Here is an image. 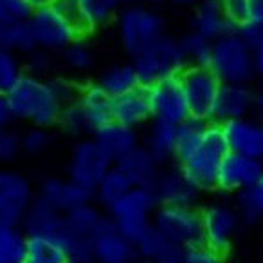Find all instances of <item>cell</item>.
Instances as JSON below:
<instances>
[{"mask_svg":"<svg viewBox=\"0 0 263 263\" xmlns=\"http://www.w3.org/2000/svg\"><path fill=\"white\" fill-rule=\"evenodd\" d=\"M78 87L66 77L40 78L26 73L8 91L15 120L36 127L51 129L58 125L64 105L73 100Z\"/></svg>","mask_w":263,"mask_h":263,"instance_id":"6da1fadb","label":"cell"},{"mask_svg":"<svg viewBox=\"0 0 263 263\" xmlns=\"http://www.w3.org/2000/svg\"><path fill=\"white\" fill-rule=\"evenodd\" d=\"M227 153L229 145L221 124L209 122L196 140L176 149L174 162L189 174L201 193H209L216 189L218 173Z\"/></svg>","mask_w":263,"mask_h":263,"instance_id":"7a4b0ae2","label":"cell"},{"mask_svg":"<svg viewBox=\"0 0 263 263\" xmlns=\"http://www.w3.org/2000/svg\"><path fill=\"white\" fill-rule=\"evenodd\" d=\"M116 40L129 57H136L165 35V20L155 6L131 2L115 18Z\"/></svg>","mask_w":263,"mask_h":263,"instance_id":"3957f363","label":"cell"},{"mask_svg":"<svg viewBox=\"0 0 263 263\" xmlns=\"http://www.w3.org/2000/svg\"><path fill=\"white\" fill-rule=\"evenodd\" d=\"M209 67L221 84H251L258 77L254 47L236 31V27L213 42Z\"/></svg>","mask_w":263,"mask_h":263,"instance_id":"277c9868","label":"cell"},{"mask_svg":"<svg viewBox=\"0 0 263 263\" xmlns=\"http://www.w3.org/2000/svg\"><path fill=\"white\" fill-rule=\"evenodd\" d=\"M158 205L160 201L153 187L133 185L109 207L107 214L115 221L116 229L136 243L153 227V216Z\"/></svg>","mask_w":263,"mask_h":263,"instance_id":"5b68a950","label":"cell"},{"mask_svg":"<svg viewBox=\"0 0 263 263\" xmlns=\"http://www.w3.org/2000/svg\"><path fill=\"white\" fill-rule=\"evenodd\" d=\"M131 62L138 74L140 85L145 87L163 78L180 77L187 67L180 39H174L167 33L145 51L133 57Z\"/></svg>","mask_w":263,"mask_h":263,"instance_id":"8992f818","label":"cell"},{"mask_svg":"<svg viewBox=\"0 0 263 263\" xmlns=\"http://www.w3.org/2000/svg\"><path fill=\"white\" fill-rule=\"evenodd\" d=\"M29 24L39 47L57 54L85 35L78 20L64 11L58 4L35 8L29 16Z\"/></svg>","mask_w":263,"mask_h":263,"instance_id":"52a82bcc","label":"cell"},{"mask_svg":"<svg viewBox=\"0 0 263 263\" xmlns=\"http://www.w3.org/2000/svg\"><path fill=\"white\" fill-rule=\"evenodd\" d=\"M112 165L115 160L98 145L97 140L93 136H84L77 138L71 147L66 173L73 182L93 193L98 182Z\"/></svg>","mask_w":263,"mask_h":263,"instance_id":"ba28073f","label":"cell"},{"mask_svg":"<svg viewBox=\"0 0 263 263\" xmlns=\"http://www.w3.org/2000/svg\"><path fill=\"white\" fill-rule=\"evenodd\" d=\"M153 227L183 249L203 243L201 211L194 205H163L160 203L153 216Z\"/></svg>","mask_w":263,"mask_h":263,"instance_id":"9c48e42d","label":"cell"},{"mask_svg":"<svg viewBox=\"0 0 263 263\" xmlns=\"http://www.w3.org/2000/svg\"><path fill=\"white\" fill-rule=\"evenodd\" d=\"M200 211L201 223H203V243L221 254H227L243 225L236 203L213 200L205 203Z\"/></svg>","mask_w":263,"mask_h":263,"instance_id":"30bf717a","label":"cell"},{"mask_svg":"<svg viewBox=\"0 0 263 263\" xmlns=\"http://www.w3.org/2000/svg\"><path fill=\"white\" fill-rule=\"evenodd\" d=\"M191 116L213 122L221 80L209 66H187L180 74Z\"/></svg>","mask_w":263,"mask_h":263,"instance_id":"8fae6325","label":"cell"},{"mask_svg":"<svg viewBox=\"0 0 263 263\" xmlns=\"http://www.w3.org/2000/svg\"><path fill=\"white\" fill-rule=\"evenodd\" d=\"M36 193L31 180L11 167H0V223L20 225Z\"/></svg>","mask_w":263,"mask_h":263,"instance_id":"7c38bea8","label":"cell"},{"mask_svg":"<svg viewBox=\"0 0 263 263\" xmlns=\"http://www.w3.org/2000/svg\"><path fill=\"white\" fill-rule=\"evenodd\" d=\"M156 198L163 205H194L200 201L201 191L191 176L178 165L167 163L160 169L155 183H153Z\"/></svg>","mask_w":263,"mask_h":263,"instance_id":"4fadbf2b","label":"cell"},{"mask_svg":"<svg viewBox=\"0 0 263 263\" xmlns=\"http://www.w3.org/2000/svg\"><path fill=\"white\" fill-rule=\"evenodd\" d=\"M147 91L153 118L171 122V124H180L187 116H191L180 77H171L155 82L153 85H149Z\"/></svg>","mask_w":263,"mask_h":263,"instance_id":"5bb4252c","label":"cell"},{"mask_svg":"<svg viewBox=\"0 0 263 263\" xmlns=\"http://www.w3.org/2000/svg\"><path fill=\"white\" fill-rule=\"evenodd\" d=\"M263 174V162L251 156L238 155L229 151L223 158L218 173L216 191L223 194H240L241 191L249 189Z\"/></svg>","mask_w":263,"mask_h":263,"instance_id":"9a60e30c","label":"cell"},{"mask_svg":"<svg viewBox=\"0 0 263 263\" xmlns=\"http://www.w3.org/2000/svg\"><path fill=\"white\" fill-rule=\"evenodd\" d=\"M93 252L98 263H133L138 258L136 243L116 229L109 214L93 238Z\"/></svg>","mask_w":263,"mask_h":263,"instance_id":"2e32d148","label":"cell"},{"mask_svg":"<svg viewBox=\"0 0 263 263\" xmlns=\"http://www.w3.org/2000/svg\"><path fill=\"white\" fill-rule=\"evenodd\" d=\"M229 151L263 162V124L254 115L221 124Z\"/></svg>","mask_w":263,"mask_h":263,"instance_id":"e0dca14e","label":"cell"},{"mask_svg":"<svg viewBox=\"0 0 263 263\" xmlns=\"http://www.w3.org/2000/svg\"><path fill=\"white\" fill-rule=\"evenodd\" d=\"M258 97L259 93L251 84H221L213 122L225 124L229 120L254 115Z\"/></svg>","mask_w":263,"mask_h":263,"instance_id":"ac0fdd59","label":"cell"},{"mask_svg":"<svg viewBox=\"0 0 263 263\" xmlns=\"http://www.w3.org/2000/svg\"><path fill=\"white\" fill-rule=\"evenodd\" d=\"M112 120L142 129L153 120V109L149 102V91L145 85H136L133 89L112 97Z\"/></svg>","mask_w":263,"mask_h":263,"instance_id":"d6986e66","label":"cell"},{"mask_svg":"<svg viewBox=\"0 0 263 263\" xmlns=\"http://www.w3.org/2000/svg\"><path fill=\"white\" fill-rule=\"evenodd\" d=\"M36 194L42 196L46 201H49L54 209H58L64 214L93 200V193L78 185L69 176H66V178H62V176L44 178L40 182Z\"/></svg>","mask_w":263,"mask_h":263,"instance_id":"ffe728a7","label":"cell"},{"mask_svg":"<svg viewBox=\"0 0 263 263\" xmlns=\"http://www.w3.org/2000/svg\"><path fill=\"white\" fill-rule=\"evenodd\" d=\"M234 27L236 26L229 18L221 0H198L193 6L191 29L209 39L211 42L227 35Z\"/></svg>","mask_w":263,"mask_h":263,"instance_id":"44dd1931","label":"cell"},{"mask_svg":"<svg viewBox=\"0 0 263 263\" xmlns=\"http://www.w3.org/2000/svg\"><path fill=\"white\" fill-rule=\"evenodd\" d=\"M64 220H66V214L54 209L49 201L36 194L20 225L27 232V236L58 238V234L64 231Z\"/></svg>","mask_w":263,"mask_h":263,"instance_id":"7402d4cb","label":"cell"},{"mask_svg":"<svg viewBox=\"0 0 263 263\" xmlns=\"http://www.w3.org/2000/svg\"><path fill=\"white\" fill-rule=\"evenodd\" d=\"M77 100L93 129V135L102 125L112 120V97L98 82H89L78 87Z\"/></svg>","mask_w":263,"mask_h":263,"instance_id":"603a6c76","label":"cell"},{"mask_svg":"<svg viewBox=\"0 0 263 263\" xmlns=\"http://www.w3.org/2000/svg\"><path fill=\"white\" fill-rule=\"evenodd\" d=\"M93 138L98 142L102 149L111 156L112 160H120L124 155L133 151L142 143V138L138 135V129H133L129 125H124L120 122L111 120L105 125H102L98 131H95Z\"/></svg>","mask_w":263,"mask_h":263,"instance_id":"cb8c5ba5","label":"cell"},{"mask_svg":"<svg viewBox=\"0 0 263 263\" xmlns=\"http://www.w3.org/2000/svg\"><path fill=\"white\" fill-rule=\"evenodd\" d=\"M131 2L135 0H78V22L84 33L100 31Z\"/></svg>","mask_w":263,"mask_h":263,"instance_id":"d4e9b609","label":"cell"},{"mask_svg":"<svg viewBox=\"0 0 263 263\" xmlns=\"http://www.w3.org/2000/svg\"><path fill=\"white\" fill-rule=\"evenodd\" d=\"M176 124L171 122L156 120L153 118L147 125L142 136V145L147 147V151L158 160L162 165L174 162L176 156Z\"/></svg>","mask_w":263,"mask_h":263,"instance_id":"484cf974","label":"cell"},{"mask_svg":"<svg viewBox=\"0 0 263 263\" xmlns=\"http://www.w3.org/2000/svg\"><path fill=\"white\" fill-rule=\"evenodd\" d=\"M115 163L127 174V178L131 180L133 185H149V187L155 183L160 169L163 167L147 151V147H143L142 143H140L138 147L133 149V151H129L127 155L122 156L120 160H116Z\"/></svg>","mask_w":263,"mask_h":263,"instance_id":"4316f807","label":"cell"},{"mask_svg":"<svg viewBox=\"0 0 263 263\" xmlns=\"http://www.w3.org/2000/svg\"><path fill=\"white\" fill-rule=\"evenodd\" d=\"M138 256L151 259L153 263H182L185 249L163 236L158 229L151 227L138 241Z\"/></svg>","mask_w":263,"mask_h":263,"instance_id":"83f0119b","label":"cell"},{"mask_svg":"<svg viewBox=\"0 0 263 263\" xmlns=\"http://www.w3.org/2000/svg\"><path fill=\"white\" fill-rule=\"evenodd\" d=\"M105 218H107V211L102 213L100 205H95V203L87 201V203H84V205L77 207V209L69 211L66 214L64 229L93 240L95 234L98 232V229L105 221Z\"/></svg>","mask_w":263,"mask_h":263,"instance_id":"f1b7e54d","label":"cell"},{"mask_svg":"<svg viewBox=\"0 0 263 263\" xmlns=\"http://www.w3.org/2000/svg\"><path fill=\"white\" fill-rule=\"evenodd\" d=\"M131 187H133V183H131V180L127 178V174L115 163V165L104 174V178L98 182L97 189L93 191V200L97 201L102 209L107 211L109 207H111L118 198L124 196Z\"/></svg>","mask_w":263,"mask_h":263,"instance_id":"f546056e","label":"cell"},{"mask_svg":"<svg viewBox=\"0 0 263 263\" xmlns=\"http://www.w3.org/2000/svg\"><path fill=\"white\" fill-rule=\"evenodd\" d=\"M97 82L111 95V97L122 95V93H125V91L136 87V85H140L138 74H136V69H135V66H133V62L111 64V66H107L105 69H102Z\"/></svg>","mask_w":263,"mask_h":263,"instance_id":"4dcf8cb0","label":"cell"},{"mask_svg":"<svg viewBox=\"0 0 263 263\" xmlns=\"http://www.w3.org/2000/svg\"><path fill=\"white\" fill-rule=\"evenodd\" d=\"M58 62L67 73L71 74H85L89 73L95 67L97 62V53H95L93 46L87 44L84 40V36H80L78 40H74L73 44L66 47L64 51L58 53Z\"/></svg>","mask_w":263,"mask_h":263,"instance_id":"1f68e13d","label":"cell"},{"mask_svg":"<svg viewBox=\"0 0 263 263\" xmlns=\"http://www.w3.org/2000/svg\"><path fill=\"white\" fill-rule=\"evenodd\" d=\"M27 240L22 225L0 223V263H26Z\"/></svg>","mask_w":263,"mask_h":263,"instance_id":"d6a6232c","label":"cell"},{"mask_svg":"<svg viewBox=\"0 0 263 263\" xmlns=\"http://www.w3.org/2000/svg\"><path fill=\"white\" fill-rule=\"evenodd\" d=\"M0 46L8 47L9 51L20 54V57H26L31 51H35L39 47V44H36L35 33H33L29 20L0 27Z\"/></svg>","mask_w":263,"mask_h":263,"instance_id":"836d02e7","label":"cell"},{"mask_svg":"<svg viewBox=\"0 0 263 263\" xmlns=\"http://www.w3.org/2000/svg\"><path fill=\"white\" fill-rule=\"evenodd\" d=\"M26 263H69V259L58 238L29 236Z\"/></svg>","mask_w":263,"mask_h":263,"instance_id":"e575fe53","label":"cell"},{"mask_svg":"<svg viewBox=\"0 0 263 263\" xmlns=\"http://www.w3.org/2000/svg\"><path fill=\"white\" fill-rule=\"evenodd\" d=\"M236 207L245 225L263 223V174L249 189L236 194Z\"/></svg>","mask_w":263,"mask_h":263,"instance_id":"d590c367","label":"cell"},{"mask_svg":"<svg viewBox=\"0 0 263 263\" xmlns=\"http://www.w3.org/2000/svg\"><path fill=\"white\" fill-rule=\"evenodd\" d=\"M58 125L66 135L73 136V138H84V136H93V129H91L89 122L85 118L84 111H82L80 104H78L77 97L69 100L62 109Z\"/></svg>","mask_w":263,"mask_h":263,"instance_id":"8d00e7d4","label":"cell"},{"mask_svg":"<svg viewBox=\"0 0 263 263\" xmlns=\"http://www.w3.org/2000/svg\"><path fill=\"white\" fill-rule=\"evenodd\" d=\"M180 44L187 66H209L211 49H213V42L209 39L189 29L185 35L180 36Z\"/></svg>","mask_w":263,"mask_h":263,"instance_id":"74e56055","label":"cell"},{"mask_svg":"<svg viewBox=\"0 0 263 263\" xmlns=\"http://www.w3.org/2000/svg\"><path fill=\"white\" fill-rule=\"evenodd\" d=\"M58 241L66 249V254L69 263H93L95 252H93V240L91 238L80 236L64 229L58 234Z\"/></svg>","mask_w":263,"mask_h":263,"instance_id":"f35d334b","label":"cell"},{"mask_svg":"<svg viewBox=\"0 0 263 263\" xmlns=\"http://www.w3.org/2000/svg\"><path fill=\"white\" fill-rule=\"evenodd\" d=\"M24 74V58L0 46V91L8 93Z\"/></svg>","mask_w":263,"mask_h":263,"instance_id":"ab89813d","label":"cell"},{"mask_svg":"<svg viewBox=\"0 0 263 263\" xmlns=\"http://www.w3.org/2000/svg\"><path fill=\"white\" fill-rule=\"evenodd\" d=\"M22 58H24V71L40 78L53 77V71L57 69V66H60L57 53H51V51L42 49V47H36L35 51H31V53Z\"/></svg>","mask_w":263,"mask_h":263,"instance_id":"60d3db41","label":"cell"},{"mask_svg":"<svg viewBox=\"0 0 263 263\" xmlns=\"http://www.w3.org/2000/svg\"><path fill=\"white\" fill-rule=\"evenodd\" d=\"M20 142H22V153L27 156H40L46 151H49L51 143H53V136H51L49 129L46 127H31L24 131L20 135Z\"/></svg>","mask_w":263,"mask_h":263,"instance_id":"b9f144b4","label":"cell"},{"mask_svg":"<svg viewBox=\"0 0 263 263\" xmlns=\"http://www.w3.org/2000/svg\"><path fill=\"white\" fill-rule=\"evenodd\" d=\"M33 13L27 0H0V27L29 20Z\"/></svg>","mask_w":263,"mask_h":263,"instance_id":"7bdbcfd3","label":"cell"},{"mask_svg":"<svg viewBox=\"0 0 263 263\" xmlns=\"http://www.w3.org/2000/svg\"><path fill=\"white\" fill-rule=\"evenodd\" d=\"M22 153V142L20 135L13 129L4 127L0 131V165H8L15 162Z\"/></svg>","mask_w":263,"mask_h":263,"instance_id":"ee69618b","label":"cell"},{"mask_svg":"<svg viewBox=\"0 0 263 263\" xmlns=\"http://www.w3.org/2000/svg\"><path fill=\"white\" fill-rule=\"evenodd\" d=\"M223 259L225 254L214 251L209 245L201 243L196 245V247L185 249L182 263H223Z\"/></svg>","mask_w":263,"mask_h":263,"instance_id":"f6af8a7d","label":"cell"},{"mask_svg":"<svg viewBox=\"0 0 263 263\" xmlns=\"http://www.w3.org/2000/svg\"><path fill=\"white\" fill-rule=\"evenodd\" d=\"M247 22H252L263 31V0H247Z\"/></svg>","mask_w":263,"mask_h":263,"instance_id":"bcb514c9","label":"cell"},{"mask_svg":"<svg viewBox=\"0 0 263 263\" xmlns=\"http://www.w3.org/2000/svg\"><path fill=\"white\" fill-rule=\"evenodd\" d=\"M13 122H15V115H13L8 93L0 91V125H2V127H9Z\"/></svg>","mask_w":263,"mask_h":263,"instance_id":"7dc6e473","label":"cell"},{"mask_svg":"<svg viewBox=\"0 0 263 263\" xmlns=\"http://www.w3.org/2000/svg\"><path fill=\"white\" fill-rule=\"evenodd\" d=\"M254 64H256V74L263 78V39L254 46Z\"/></svg>","mask_w":263,"mask_h":263,"instance_id":"c3c4849f","label":"cell"},{"mask_svg":"<svg viewBox=\"0 0 263 263\" xmlns=\"http://www.w3.org/2000/svg\"><path fill=\"white\" fill-rule=\"evenodd\" d=\"M254 116L258 118L259 122L263 124V95L259 93L258 102H256V107H254Z\"/></svg>","mask_w":263,"mask_h":263,"instance_id":"681fc988","label":"cell"},{"mask_svg":"<svg viewBox=\"0 0 263 263\" xmlns=\"http://www.w3.org/2000/svg\"><path fill=\"white\" fill-rule=\"evenodd\" d=\"M174 6H180V8H193L198 0H169Z\"/></svg>","mask_w":263,"mask_h":263,"instance_id":"f907efd6","label":"cell"},{"mask_svg":"<svg viewBox=\"0 0 263 263\" xmlns=\"http://www.w3.org/2000/svg\"><path fill=\"white\" fill-rule=\"evenodd\" d=\"M29 4H31V8H40V6H49V4H54L57 0H27Z\"/></svg>","mask_w":263,"mask_h":263,"instance_id":"816d5d0a","label":"cell"},{"mask_svg":"<svg viewBox=\"0 0 263 263\" xmlns=\"http://www.w3.org/2000/svg\"><path fill=\"white\" fill-rule=\"evenodd\" d=\"M138 2H143V4H149V6H158V4L167 2V0H138Z\"/></svg>","mask_w":263,"mask_h":263,"instance_id":"f5cc1de1","label":"cell"},{"mask_svg":"<svg viewBox=\"0 0 263 263\" xmlns=\"http://www.w3.org/2000/svg\"><path fill=\"white\" fill-rule=\"evenodd\" d=\"M133 263H153V261H151V259H147V258H142V256H138V258H136Z\"/></svg>","mask_w":263,"mask_h":263,"instance_id":"db71d44e","label":"cell"},{"mask_svg":"<svg viewBox=\"0 0 263 263\" xmlns=\"http://www.w3.org/2000/svg\"><path fill=\"white\" fill-rule=\"evenodd\" d=\"M259 93L263 95V78H261V85H259Z\"/></svg>","mask_w":263,"mask_h":263,"instance_id":"11a10c76","label":"cell"},{"mask_svg":"<svg viewBox=\"0 0 263 263\" xmlns=\"http://www.w3.org/2000/svg\"><path fill=\"white\" fill-rule=\"evenodd\" d=\"M2 129H4V127H2V125H0V131H2Z\"/></svg>","mask_w":263,"mask_h":263,"instance_id":"9f6ffc18","label":"cell"},{"mask_svg":"<svg viewBox=\"0 0 263 263\" xmlns=\"http://www.w3.org/2000/svg\"><path fill=\"white\" fill-rule=\"evenodd\" d=\"M93 263H98V261H93Z\"/></svg>","mask_w":263,"mask_h":263,"instance_id":"6f0895ef","label":"cell"}]
</instances>
